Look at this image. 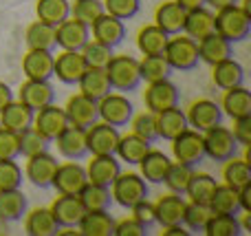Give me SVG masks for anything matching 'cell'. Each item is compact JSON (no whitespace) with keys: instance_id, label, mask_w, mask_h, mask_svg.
<instances>
[{"instance_id":"cell-44","label":"cell","mask_w":251,"mask_h":236,"mask_svg":"<svg viewBox=\"0 0 251 236\" xmlns=\"http://www.w3.org/2000/svg\"><path fill=\"white\" fill-rule=\"evenodd\" d=\"M243 230L245 228L238 221V214H218V212H212L203 234H207V236H240Z\"/></svg>"},{"instance_id":"cell-5","label":"cell","mask_w":251,"mask_h":236,"mask_svg":"<svg viewBox=\"0 0 251 236\" xmlns=\"http://www.w3.org/2000/svg\"><path fill=\"white\" fill-rule=\"evenodd\" d=\"M170 144H172L174 161L183 163V166H190V168H194V170L205 161L203 132L194 131V128H187V131H183L178 137H174Z\"/></svg>"},{"instance_id":"cell-3","label":"cell","mask_w":251,"mask_h":236,"mask_svg":"<svg viewBox=\"0 0 251 236\" xmlns=\"http://www.w3.org/2000/svg\"><path fill=\"white\" fill-rule=\"evenodd\" d=\"M163 57L168 60V64L172 66V71H194L199 66V42L192 40L185 33L170 35L168 44H165Z\"/></svg>"},{"instance_id":"cell-22","label":"cell","mask_w":251,"mask_h":236,"mask_svg":"<svg viewBox=\"0 0 251 236\" xmlns=\"http://www.w3.org/2000/svg\"><path fill=\"white\" fill-rule=\"evenodd\" d=\"M53 60L55 53L44 49H29L22 57V73L26 79H53Z\"/></svg>"},{"instance_id":"cell-24","label":"cell","mask_w":251,"mask_h":236,"mask_svg":"<svg viewBox=\"0 0 251 236\" xmlns=\"http://www.w3.org/2000/svg\"><path fill=\"white\" fill-rule=\"evenodd\" d=\"M231 55H234V44L223 38L221 33H216V31H212L209 35L199 40V57L205 64L214 66Z\"/></svg>"},{"instance_id":"cell-30","label":"cell","mask_w":251,"mask_h":236,"mask_svg":"<svg viewBox=\"0 0 251 236\" xmlns=\"http://www.w3.org/2000/svg\"><path fill=\"white\" fill-rule=\"evenodd\" d=\"M185 9L178 7L174 0L170 2H161L154 11V25L163 29L168 35L183 33V25H185Z\"/></svg>"},{"instance_id":"cell-4","label":"cell","mask_w":251,"mask_h":236,"mask_svg":"<svg viewBox=\"0 0 251 236\" xmlns=\"http://www.w3.org/2000/svg\"><path fill=\"white\" fill-rule=\"evenodd\" d=\"M203 146H205V157H209L216 163H225L227 159L238 157V141H236L231 128L216 124L209 131L203 132Z\"/></svg>"},{"instance_id":"cell-28","label":"cell","mask_w":251,"mask_h":236,"mask_svg":"<svg viewBox=\"0 0 251 236\" xmlns=\"http://www.w3.org/2000/svg\"><path fill=\"white\" fill-rule=\"evenodd\" d=\"M150 148H152V141L139 137L137 132H128V135H119L115 155H117L119 161L128 163V166H137V163L141 161V157Z\"/></svg>"},{"instance_id":"cell-32","label":"cell","mask_w":251,"mask_h":236,"mask_svg":"<svg viewBox=\"0 0 251 236\" xmlns=\"http://www.w3.org/2000/svg\"><path fill=\"white\" fill-rule=\"evenodd\" d=\"M26 208H29V201L20 188L0 190V221L4 223L22 221V216L26 214Z\"/></svg>"},{"instance_id":"cell-40","label":"cell","mask_w":251,"mask_h":236,"mask_svg":"<svg viewBox=\"0 0 251 236\" xmlns=\"http://www.w3.org/2000/svg\"><path fill=\"white\" fill-rule=\"evenodd\" d=\"M216 185H218V181L214 179L212 175L194 170L190 177V184H187V188H185V199L187 201H194V203H209Z\"/></svg>"},{"instance_id":"cell-58","label":"cell","mask_w":251,"mask_h":236,"mask_svg":"<svg viewBox=\"0 0 251 236\" xmlns=\"http://www.w3.org/2000/svg\"><path fill=\"white\" fill-rule=\"evenodd\" d=\"M11 100H16L11 86H9V84H4V82H0V110H2Z\"/></svg>"},{"instance_id":"cell-43","label":"cell","mask_w":251,"mask_h":236,"mask_svg":"<svg viewBox=\"0 0 251 236\" xmlns=\"http://www.w3.org/2000/svg\"><path fill=\"white\" fill-rule=\"evenodd\" d=\"M223 184L231 185V188H245L251 184V166L249 159H227L223 163Z\"/></svg>"},{"instance_id":"cell-48","label":"cell","mask_w":251,"mask_h":236,"mask_svg":"<svg viewBox=\"0 0 251 236\" xmlns=\"http://www.w3.org/2000/svg\"><path fill=\"white\" fill-rule=\"evenodd\" d=\"M79 53H82V57H84L88 69H106L110 57H113V49L101 44V42H97V40H93V38L84 44V49Z\"/></svg>"},{"instance_id":"cell-41","label":"cell","mask_w":251,"mask_h":236,"mask_svg":"<svg viewBox=\"0 0 251 236\" xmlns=\"http://www.w3.org/2000/svg\"><path fill=\"white\" fill-rule=\"evenodd\" d=\"M35 16L47 25L57 26L71 16V0H35Z\"/></svg>"},{"instance_id":"cell-6","label":"cell","mask_w":251,"mask_h":236,"mask_svg":"<svg viewBox=\"0 0 251 236\" xmlns=\"http://www.w3.org/2000/svg\"><path fill=\"white\" fill-rule=\"evenodd\" d=\"M110 194L117 206L130 210L134 203L148 199V181L137 172H119V177L110 185Z\"/></svg>"},{"instance_id":"cell-26","label":"cell","mask_w":251,"mask_h":236,"mask_svg":"<svg viewBox=\"0 0 251 236\" xmlns=\"http://www.w3.org/2000/svg\"><path fill=\"white\" fill-rule=\"evenodd\" d=\"M187 128H190V124H187L185 110L178 108V106H172L168 110L156 113V132H159V139L172 141L174 137H178Z\"/></svg>"},{"instance_id":"cell-29","label":"cell","mask_w":251,"mask_h":236,"mask_svg":"<svg viewBox=\"0 0 251 236\" xmlns=\"http://www.w3.org/2000/svg\"><path fill=\"white\" fill-rule=\"evenodd\" d=\"M221 108H223V115H227V117H231V119L251 115V93H249V88H245V84H243V86H234V88L223 91Z\"/></svg>"},{"instance_id":"cell-19","label":"cell","mask_w":251,"mask_h":236,"mask_svg":"<svg viewBox=\"0 0 251 236\" xmlns=\"http://www.w3.org/2000/svg\"><path fill=\"white\" fill-rule=\"evenodd\" d=\"M119 172H122V161L117 159V155H93V159L86 166L88 181L97 185H106V188L113 185Z\"/></svg>"},{"instance_id":"cell-25","label":"cell","mask_w":251,"mask_h":236,"mask_svg":"<svg viewBox=\"0 0 251 236\" xmlns=\"http://www.w3.org/2000/svg\"><path fill=\"white\" fill-rule=\"evenodd\" d=\"M33 108L22 104L20 100H11L0 110V126L13 132H22L25 128L33 126Z\"/></svg>"},{"instance_id":"cell-14","label":"cell","mask_w":251,"mask_h":236,"mask_svg":"<svg viewBox=\"0 0 251 236\" xmlns=\"http://www.w3.org/2000/svg\"><path fill=\"white\" fill-rule=\"evenodd\" d=\"M119 141V128L106 122H95L86 128L88 155H115Z\"/></svg>"},{"instance_id":"cell-38","label":"cell","mask_w":251,"mask_h":236,"mask_svg":"<svg viewBox=\"0 0 251 236\" xmlns=\"http://www.w3.org/2000/svg\"><path fill=\"white\" fill-rule=\"evenodd\" d=\"M170 35L156 25H146L137 33V49L143 55H163Z\"/></svg>"},{"instance_id":"cell-35","label":"cell","mask_w":251,"mask_h":236,"mask_svg":"<svg viewBox=\"0 0 251 236\" xmlns=\"http://www.w3.org/2000/svg\"><path fill=\"white\" fill-rule=\"evenodd\" d=\"M77 88L82 95L91 97V100L100 102L104 95H108L113 88H110V79H108V73L106 69H86L84 75L79 78L77 82Z\"/></svg>"},{"instance_id":"cell-34","label":"cell","mask_w":251,"mask_h":236,"mask_svg":"<svg viewBox=\"0 0 251 236\" xmlns=\"http://www.w3.org/2000/svg\"><path fill=\"white\" fill-rule=\"evenodd\" d=\"M212 69H214L212 79L221 91H227V88H234V86H243L245 84V69L234 57H227V60L218 62Z\"/></svg>"},{"instance_id":"cell-57","label":"cell","mask_w":251,"mask_h":236,"mask_svg":"<svg viewBox=\"0 0 251 236\" xmlns=\"http://www.w3.org/2000/svg\"><path fill=\"white\" fill-rule=\"evenodd\" d=\"M146 234H148V228L134 219H126V221H119V223L115 221L113 236H146Z\"/></svg>"},{"instance_id":"cell-52","label":"cell","mask_w":251,"mask_h":236,"mask_svg":"<svg viewBox=\"0 0 251 236\" xmlns=\"http://www.w3.org/2000/svg\"><path fill=\"white\" fill-rule=\"evenodd\" d=\"M130 126H132V132H137L139 137L152 141V144L159 139V132H156V115L150 113V110H146V113H139V115H132V119H130Z\"/></svg>"},{"instance_id":"cell-7","label":"cell","mask_w":251,"mask_h":236,"mask_svg":"<svg viewBox=\"0 0 251 236\" xmlns=\"http://www.w3.org/2000/svg\"><path fill=\"white\" fill-rule=\"evenodd\" d=\"M97 110H100V122H106L110 126H128L130 119L134 115L132 102L126 97V93L110 91L108 95H104L97 102Z\"/></svg>"},{"instance_id":"cell-49","label":"cell","mask_w":251,"mask_h":236,"mask_svg":"<svg viewBox=\"0 0 251 236\" xmlns=\"http://www.w3.org/2000/svg\"><path fill=\"white\" fill-rule=\"evenodd\" d=\"M192 172H194V168L183 166V163H178V161H172L168 168V172H165L163 184L168 185L170 192L183 194V197H185V188H187V184H190Z\"/></svg>"},{"instance_id":"cell-36","label":"cell","mask_w":251,"mask_h":236,"mask_svg":"<svg viewBox=\"0 0 251 236\" xmlns=\"http://www.w3.org/2000/svg\"><path fill=\"white\" fill-rule=\"evenodd\" d=\"M115 232V219L108 210H93L82 216L77 223V234L84 236H113Z\"/></svg>"},{"instance_id":"cell-18","label":"cell","mask_w":251,"mask_h":236,"mask_svg":"<svg viewBox=\"0 0 251 236\" xmlns=\"http://www.w3.org/2000/svg\"><path fill=\"white\" fill-rule=\"evenodd\" d=\"M64 113H66L69 124H73V126L88 128L95 122H100L97 102L91 100V97H86V95H82V93L69 97V102H66V106H64Z\"/></svg>"},{"instance_id":"cell-46","label":"cell","mask_w":251,"mask_h":236,"mask_svg":"<svg viewBox=\"0 0 251 236\" xmlns=\"http://www.w3.org/2000/svg\"><path fill=\"white\" fill-rule=\"evenodd\" d=\"M18 141H20V157H31V155H38V153H47L51 148V141L38 132L33 126L25 128L22 132H18Z\"/></svg>"},{"instance_id":"cell-33","label":"cell","mask_w":251,"mask_h":236,"mask_svg":"<svg viewBox=\"0 0 251 236\" xmlns=\"http://www.w3.org/2000/svg\"><path fill=\"white\" fill-rule=\"evenodd\" d=\"M170 163H172V159H170L165 153L150 148L141 157V161H139L137 166L141 168V177L148 181V184H163Z\"/></svg>"},{"instance_id":"cell-15","label":"cell","mask_w":251,"mask_h":236,"mask_svg":"<svg viewBox=\"0 0 251 236\" xmlns=\"http://www.w3.org/2000/svg\"><path fill=\"white\" fill-rule=\"evenodd\" d=\"M185 117H187L190 128H194V131H199V132H205L212 126L223 122V108H221V104L214 100H196L194 104L187 108Z\"/></svg>"},{"instance_id":"cell-9","label":"cell","mask_w":251,"mask_h":236,"mask_svg":"<svg viewBox=\"0 0 251 236\" xmlns=\"http://www.w3.org/2000/svg\"><path fill=\"white\" fill-rule=\"evenodd\" d=\"M88 184L86 168L77 161L66 159V163H60L53 175L51 188H55L57 194H79V190Z\"/></svg>"},{"instance_id":"cell-12","label":"cell","mask_w":251,"mask_h":236,"mask_svg":"<svg viewBox=\"0 0 251 236\" xmlns=\"http://www.w3.org/2000/svg\"><path fill=\"white\" fill-rule=\"evenodd\" d=\"M86 69L88 66L79 51H60V55L53 60V78H57V82L66 86H77Z\"/></svg>"},{"instance_id":"cell-53","label":"cell","mask_w":251,"mask_h":236,"mask_svg":"<svg viewBox=\"0 0 251 236\" xmlns=\"http://www.w3.org/2000/svg\"><path fill=\"white\" fill-rule=\"evenodd\" d=\"M104 2V11L110 16L119 18V20H130L141 11V0H101Z\"/></svg>"},{"instance_id":"cell-50","label":"cell","mask_w":251,"mask_h":236,"mask_svg":"<svg viewBox=\"0 0 251 236\" xmlns=\"http://www.w3.org/2000/svg\"><path fill=\"white\" fill-rule=\"evenodd\" d=\"M25 181V170L18 159H0V190L20 188Z\"/></svg>"},{"instance_id":"cell-8","label":"cell","mask_w":251,"mask_h":236,"mask_svg":"<svg viewBox=\"0 0 251 236\" xmlns=\"http://www.w3.org/2000/svg\"><path fill=\"white\" fill-rule=\"evenodd\" d=\"M57 159L53 157L51 153H38V155H31L26 157L25 161V179L29 181L31 185L35 188H51V181H53V175L57 170Z\"/></svg>"},{"instance_id":"cell-55","label":"cell","mask_w":251,"mask_h":236,"mask_svg":"<svg viewBox=\"0 0 251 236\" xmlns=\"http://www.w3.org/2000/svg\"><path fill=\"white\" fill-rule=\"evenodd\" d=\"M130 212H132V219L139 221L141 225H146V228H150V225H154V203H150L148 199H143V201L134 203L132 208H130Z\"/></svg>"},{"instance_id":"cell-54","label":"cell","mask_w":251,"mask_h":236,"mask_svg":"<svg viewBox=\"0 0 251 236\" xmlns=\"http://www.w3.org/2000/svg\"><path fill=\"white\" fill-rule=\"evenodd\" d=\"M20 157V141L18 132L0 126V159H18Z\"/></svg>"},{"instance_id":"cell-51","label":"cell","mask_w":251,"mask_h":236,"mask_svg":"<svg viewBox=\"0 0 251 236\" xmlns=\"http://www.w3.org/2000/svg\"><path fill=\"white\" fill-rule=\"evenodd\" d=\"M101 13H104V2H101V0H73V2H71V16L82 20L84 25H88V26H91Z\"/></svg>"},{"instance_id":"cell-45","label":"cell","mask_w":251,"mask_h":236,"mask_svg":"<svg viewBox=\"0 0 251 236\" xmlns=\"http://www.w3.org/2000/svg\"><path fill=\"white\" fill-rule=\"evenodd\" d=\"M139 73H141V82L150 84L159 82V79H168L174 71L163 55H143V60H139Z\"/></svg>"},{"instance_id":"cell-27","label":"cell","mask_w":251,"mask_h":236,"mask_svg":"<svg viewBox=\"0 0 251 236\" xmlns=\"http://www.w3.org/2000/svg\"><path fill=\"white\" fill-rule=\"evenodd\" d=\"M22 219H25V232L29 236H55L60 232V225H57L51 208H35V210L26 212Z\"/></svg>"},{"instance_id":"cell-61","label":"cell","mask_w":251,"mask_h":236,"mask_svg":"<svg viewBox=\"0 0 251 236\" xmlns=\"http://www.w3.org/2000/svg\"><path fill=\"white\" fill-rule=\"evenodd\" d=\"M205 4H209L214 11H218V9H223V7H231V4H238V0H205Z\"/></svg>"},{"instance_id":"cell-13","label":"cell","mask_w":251,"mask_h":236,"mask_svg":"<svg viewBox=\"0 0 251 236\" xmlns=\"http://www.w3.org/2000/svg\"><path fill=\"white\" fill-rule=\"evenodd\" d=\"M53 144L57 146V153L64 159H71V161H79V159H84L88 155L86 128H82V126L69 124V126L53 139Z\"/></svg>"},{"instance_id":"cell-42","label":"cell","mask_w":251,"mask_h":236,"mask_svg":"<svg viewBox=\"0 0 251 236\" xmlns=\"http://www.w3.org/2000/svg\"><path fill=\"white\" fill-rule=\"evenodd\" d=\"M79 201L84 203L86 212H93V210H108L113 206V194H110V188L106 185H97V184H91L88 181L82 190H79Z\"/></svg>"},{"instance_id":"cell-39","label":"cell","mask_w":251,"mask_h":236,"mask_svg":"<svg viewBox=\"0 0 251 236\" xmlns=\"http://www.w3.org/2000/svg\"><path fill=\"white\" fill-rule=\"evenodd\" d=\"M25 42L29 49H44V51H55V26L47 25L42 20H33L25 31Z\"/></svg>"},{"instance_id":"cell-23","label":"cell","mask_w":251,"mask_h":236,"mask_svg":"<svg viewBox=\"0 0 251 236\" xmlns=\"http://www.w3.org/2000/svg\"><path fill=\"white\" fill-rule=\"evenodd\" d=\"M187 199L183 194H165L154 203V221L161 228H170V225L183 223V212H185Z\"/></svg>"},{"instance_id":"cell-11","label":"cell","mask_w":251,"mask_h":236,"mask_svg":"<svg viewBox=\"0 0 251 236\" xmlns=\"http://www.w3.org/2000/svg\"><path fill=\"white\" fill-rule=\"evenodd\" d=\"M178 88L174 82L168 79H159V82H150L146 88V95H143V104L150 113H161V110H168L172 106H178Z\"/></svg>"},{"instance_id":"cell-47","label":"cell","mask_w":251,"mask_h":236,"mask_svg":"<svg viewBox=\"0 0 251 236\" xmlns=\"http://www.w3.org/2000/svg\"><path fill=\"white\" fill-rule=\"evenodd\" d=\"M209 216H212V210H209L207 203H194L187 201L185 203V212H183V225L192 232H203L205 225H207Z\"/></svg>"},{"instance_id":"cell-16","label":"cell","mask_w":251,"mask_h":236,"mask_svg":"<svg viewBox=\"0 0 251 236\" xmlns=\"http://www.w3.org/2000/svg\"><path fill=\"white\" fill-rule=\"evenodd\" d=\"M66 126H69L66 113H64V108H62V106L55 104V102L33 113V128L38 132H42V135L47 137L51 144H53V139H55V137L60 135Z\"/></svg>"},{"instance_id":"cell-37","label":"cell","mask_w":251,"mask_h":236,"mask_svg":"<svg viewBox=\"0 0 251 236\" xmlns=\"http://www.w3.org/2000/svg\"><path fill=\"white\" fill-rule=\"evenodd\" d=\"M207 206H209V210L218 212V214H240V212H243V206H240V190L231 188V185H227V184H218Z\"/></svg>"},{"instance_id":"cell-62","label":"cell","mask_w":251,"mask_h":236,"mask_svg":"<svg viewBox=\"0 0 251 236\" xmlns=\"http://www.w3.org/2000/svg\"><path fill=\"white\" fill-rule=\"evenodd\" d=\"M174 2L178 4V7H183L185 11H190V9H196V7H203L205 0H174Z\"/></svg>"},{"instance_id":"cell-1","label":"cell","mask_w":251,"mask_h":236,"mask_svg":"<svg viewBox=\"0 0 251 236\" xmlns=\"http://www.w3.org/2000/svg\"><path fill=\"white\" fill-rule=\"evenodd\" d=\"M214 31L221 33L231 44L245 42L251 33V13L249 7H240V4H231V7H223L214 13Z\"/></svg>"},{"instance_id":"cell-21","label":"cell","mask_w":251,"mask_h":236,"mask_svg":"<svg viewBox=\"0 0 251 236\" xmlns=\"http://www.w3.org/2000/svg\"><path fill=\"white\" fill-rule=\"evenodd\" d=\"M51 212H53V216H55L60 230H66V228H77L82 216L86 214V208L79 201L77 194H60V197L53 201Z\"/></svg>"},{"instance_id":"cell-60","label":"cell","mask_w":251,"mask_h":236,"mask_svg":"<svg viewBox=\"0 0 251 236\" xmlns=\"http://www.w3.org/2000/svg\"><path fill=\"white\" fill-rule=\"evenodd\" d=\"M163 234H165V236H190V232H187V228H185L183 223L170 225V228H163Z\"/></svg>"},{"instance_id":"cell-59","label":"cell","mask_w":251,"mask_h":236,"mask_svg":"<svg viewBox=\"0 0 251 236\" xmlns=\"http://www.w3.org/2000/svg\"><path fill=\"white\" fill-rule=\"evenodd\" d=\"M240 206H243V212L251 214V184L240 188Z\"/></svg>"},{"instance_id":"cell-17","label":"cell","mask_w":251,"mask_h":236,"mask_svg":"<svg viewBox=\"0 0 251 236\" xmlns=\"http://www.w3.org/2000/svg\"><path fill=\"white\" fill-rule=\"evenodd\" d=\"M18 100L29 108L40 110L55 102V86L51 84V79H26L18 88Z\"/></svg>"},{"instance_id":"cell-56","label":"cell","mask_w":251,"mask_h":236,"mask_svg":"<svg viewBox=\"0 0 251 236\" xmlns=\"http://www.w3.org/2000/svg\"><path fill=\"white\" fill-rule=\"evenodd\" d=\"M231 132H234V137H236V141H238L240 148H249V144H251V115L234 119V128H231Z\"/></svg>"},{"instance_id":"cell-20","label":"cell","mask_w":251,"mask_h":236,"mask_svg":"<svg viewBox=\"0 0 251 236\" xmlns=\"http://www.w3.org/2000/svg\"><path fill=\"white\" fill-rule=\"evenodd\" d=\"M91 38L106 44V47H110V49L119 47L126 38V22L104 11L91 25Z\"/></svg>"},{"instance_id":"cell-2","label":"cell","mask_w":251,"mask_h":236,"mask_svg":"<svg viewBox=\"0 0 251 236\" xmlns=\"http://www.w3.org/2000/svg\"><path fill=\"white\" fill-rule=\"evenodd\" d=\"M110 79V88L117 93H134L141 84L139 60L132 55H113L106 66Z\"/></svg>"},{"instance_id":"cell-31","label":"cell","mask_w":251,"mask_h":236,"mask_svg":"<svg viewBox=\"0 0 251 236\" xmlns=\"http://www.w3.org/2000/svg\"><path fill=\"white\" fill-rule=\"evenodd\" d=\"M214 31V11L207 9V4L203 7H196V9H190L185 13V25H183V33L190 35L192 40L199 42L201 38L209 35Z\"/></svg>"},{"instance_id":"cell-10","label":"cell","mask_w":251,"mask_h":236,"mask_svg":"<svg viewBox=\"0 0 251 236\" xmlns=\"http://www.w3.org/2000/svg\"><path fill=\"white\" fill-rule=\"evenodd\" d=\"M88 40H91V26L73 16L55 26V44L62 51H82Z\"/></svg>"}]
</instances>
